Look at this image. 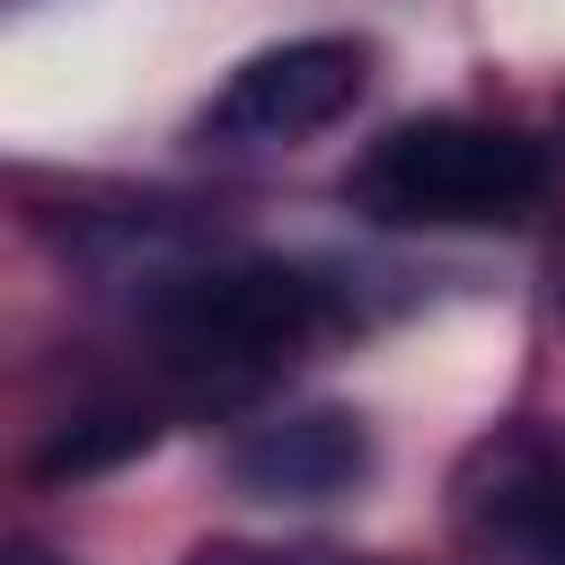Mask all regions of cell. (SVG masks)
Instances as JSON below:
<instances>
[{"label":"cell","mask_w":565,"mask_h":565,"mask_svg":"<svg viewBox=\"0 0 565 565\" xmlns=\"http://www.w3.org/2000/svg\"><path fill=\"white\" fill-rule=\"evenodd\" d=\"M371 88V44L362 35H291V44H265L247 53L212 106L194 115V141L212 150H291L327 124H344Z\"/></svg>","instance_id":"3"},{"label":"cell","mask_w":565,"mask_h":565,"mask_svg":"<svg viewBox=\"0 0 565 565\" xmlns=\"http://www.w3.org/2000/svg\"><path fill=\"white\" fill-rule=\"evenodd\" d=\"M539 194H547V150L477 115H415L380 132L344 177V203L388 230H486V221H521Z\"/></svg>","instance_id":"2"},{"label":"cell","mask_w":565,"mask_h":565,"mask_svg":"<svg viewBox=\"0 0 565 565\" xmlns=\"http://www.w3.org/2000/svg\"><path fill=\"white\" fill-rule=\"evenodd\" d=\"M539 565H565V521H556V539L539 547Z\"/></svg>","instance_id":"8"},{"label":"cell","mask_w":565,"mask_h":565,"mask_svg":"<svg viewBox=\"0 0 565 565\" xmlns=\"http://www.w3.org/2000/svg\"><path fill=\"white\" fill-rule=\"evenodd\" d=\"M556 318H565V282H556Z\"/></svg>","instance_id":"9"},{"label":"cell","mask_w":565,"mask_h":565,"mask_svg":"<svg viewBox=\"0 0 565 565\" xmlns=\"http://www.w3.org/2000/svg\"><path fill=\"white\" fill-rule=\"evenodd\" d=\"M159 441V415L150 406H79V415H62V433L35 450V468L44 477H88V468H115V459H132V450H150Z\"/></svg>","instance_id":"5"},{"label":"cell","mask_w":565,"mask_h":565,"mask_svg":"<svg viewBox=\"0 0 565 565\" xmlns=\"http://www.w3.org/2000/svg\"><path fill=\"white\" fill-rule=\"evenodd\" d=\"M230 477L265 503H327L353 494L371 477V433L344 406H300V415H265L230 441Z\"/></svg>","instance_id":"4"},{"label":"cell","mask_w":565,"mask_h":565,"mask_svg":"<svg viewBox=\"0 0 565 565\" xmlns=\"http://www.w3.org/2000/svg\"><path fill=\"white\" fill-rule=\"evenodd\" d=\"M9 565H62V556H44V547H9Z\"/></svg>","instance_id":"7"},{"label":"cell","mask_w":565,"mask_h":565,"mask_svg":"<svg viewBox=\"0 0 565 565\" xmlns=\"http://www.w3.org/2000/svg\"><path fill=\"white\" fill-rule=\"evenodd\" d=\"M185 565H309V556H274V547H238V539H212V547H194Z\"/></svg>","instance_id":"6"},{"label":"cell","mask_w":565,"mask_h":565,"mask_svg":"<svg viewBox=\"0 0 565 565\" xmlns=\"http://www.w3.org/2000/svg\"><path fill=\"white\" fill-rule=\"evenodd\" d=\"M556 132H565V106H556Z\"/></svg>","instance_id":"10"},{"label":"cell","mask_w":565,"mask_h":565,"mask_svg":"<svg viewBox=\"0 0 565 565\" xmlns=\"http://www.w3.org/2000/svg\"><path fill=\"white\" fill-rule=\"evenodd\" d=\"M327 327V291L300 274V265H274V256H238V265H203V274H177L150 309V335H159V362L185 397H256L265 380H282L309 335Z\"/></svg>","instance_id":"1"}]
</instances>
